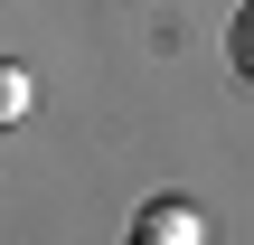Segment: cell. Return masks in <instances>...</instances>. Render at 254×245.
I'll use <instances>...</instances> for the list:
<instances>
[{
    "label": "cell",
    "instance_id": "2",
    "mask_svg": "<svg viewBox=\"0 0 254 245\" xmlns=\"http://www.w3.org/2000/svg\"><path fill=\"white\" fill-rule=\"evenodd\" d=\"M226 66H236V76L254 85V0L236 9V19H226Z\"/></svg>",
    "mask_w": 254,
    "mask_h": 245
},
{
    "label": "cell",
    "instance_id": "3",
    "mask_svg": "<svg viewBox=\"0 0 254 245\" xmlns=\"http://www.w3.org/2000/svg\"><path fill=\"white\" fill-rule=\"evenodd\" d=\"M19 113H28V76L0 57V123H19Z\"/></svg>",
    "mask_w": 254,
    "mask_h": 245
},
{
    "label": "cell",
    "instance_id": "1",
    "mask_svg": "<svg viewBox=\"0 0 254 245\" xmlns=\"http://www.w3.org/2000/svg\"><path fill=\"white\" fill-rule=\"evenodd\" d=\"M198 236H207L198 198H141V217H132V245H198Z\"/></svg>",
    "mask_w": 254,
    "mask_h": 245
}]
</instances>
